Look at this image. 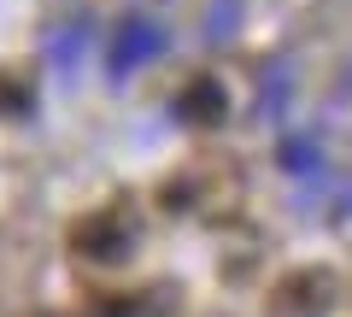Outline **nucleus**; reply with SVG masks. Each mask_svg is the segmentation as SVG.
<instances>
[{
    "mask_svg": "<svg viewBox=\"0 0 352 317\" xmlns=\"http://www.w3.org/2000/svg\"><path fill=\"white\" fill-rule=\"evenodd\" d=\"M71 253L82 259V265H118V259L129 253V229L118 212H88L76 217L71 229Z\"/></svg>",
    "mask_w": 352,
    "mask_h": 317,
    "instance_id": "obj_1",
    "label": "nucleus"
},
{
    "mask_svg": "<svg viewBox=\"0 0 352 317\" xmlns=\"http://www.w3.org/2000/svg\"><path fill=\"white\" fill-rule=\"evenodd\" d=\"M182 112H188L194 124H217V118H223V89H217L212 76H194L188 94H182Z\"/></svg>",
    "mask_w": 352,
    "mask_h": 317,
    "instance_id": "obj_2",
    "label": "nucleus"
}]
</instances>
